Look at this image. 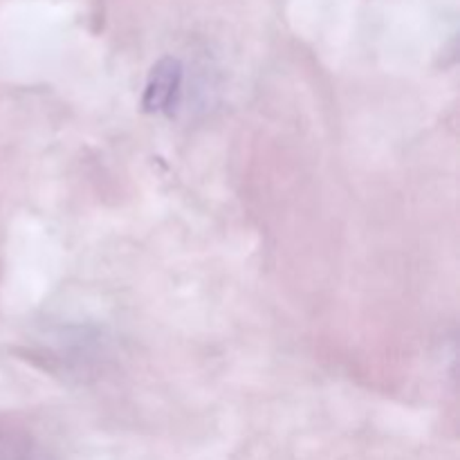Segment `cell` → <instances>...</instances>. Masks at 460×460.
Listing matches in <instances>:
<instances>
[{
  "label": "cell",
  "instance_id": "1",
  "mask_svg": "<svg viewBox=\"0 0 460 460\" xmlns=\"http://www.w3.org/2000/svg\"><path fill=\"white\" fill-rule=\"evenodd\" d=\"M184 67L178 58L166 57L153 66L148 75L146 90H144V108L151 112L171 111L178 103L180 90H182Z\"/></svg>",
  "mask_w": 460,
  "mask_h": 460
}]
</instances>
